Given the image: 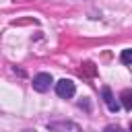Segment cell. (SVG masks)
Segmentation results:
<instances>
[{"instance_id": "3", "label": "cell", "mask_w": 132, "mask_h": 132, "mask_svg": "<svg viewBox=\"0 0 132 132\" xmlns=\"http://www.w3.org/2000/svg\"><path fill=\"white\" fill-rule=\"evenodd\" d=\"M47 128L52 132H82L74 122H52L47 124Z\"/></svg>"}, {"instance_id": "2", "label": "cell", "mask_w": 132, "mask_h": 132, "mask_svg": "<svg viewBox=\"0 0 132 132\" xmlns=\"http://www.w3.org/2000/svg\"><path fill=\"white\" fill-rule=\"evenodd\" d=\"M50 85H52V74H47V72H39V74L33 76V89H35V91L45 93V91L50 89Z\"/></svg>"}, {"instance_id": "1", "label": "cell", "mask_w": 132, "mask_h": 132, "mask_svg": "<svg viewBox=\"0 0 132 132\" xmlns=\"http://www.w3.org/2000/svg\"><path fill=\"white\" fill-rule=\"evenodd\" d=\"M74 91H76V87H74V82H72L70 78H62V80L56 82V93H58V97H62V99H70V97L74 95Z\"/></svg>"}, {"instance_id": "5", "label": "cell", "mask_w": 132, "mask_h": 132, "mask_svg": "<svg viewBox=\"0 0 132 132\" xmlns=\"http://www.w3.org/2000/svg\"><path fill=\"white\" fill-rule=\"evenodd\" d=\"M130 97H132L130 89L122 91V103H124V107H126V109H130V107H132V101H130Z\"/></svg>"}, {"instance_id": "7", "label": "cell", "mask_w": 132, "mask_h": 132, "mask_svg": "<svg viewBox=\"0 0 132 132\" xmlns=\"http://www.w3.org/2000/svg\"><path fill=\"white\" fill-rule=\"evenodd\" d=\"M105 132H124V128H120V126H107Z\"/></svg>"}, {"instance_id": "4", "label": "cell", "mask_w": 132, "mask_h": 132, "mask_svg": "<svg viewBox=\"0 0 132 132\" xmlns=\"http://www.w3.org/2000/svg\"><path fill=\"white\" fill-rule=\"evenodd\" d=\"M101 93H103V101H105L107 109H109V111H118V109H120V103H118L116 97L111 95V89H109V87H103Z\"/></svg>"}, {"instance_id": "6", "label": "cell", "mask_w": 132, "mask_h": 132, "mask_svg": "<svg viewBox=\"0 0 132 132\" xmlns=\"http://www.w3.org/2000/svg\"><path fill=\"white\" fill-rule=\"evenodd\" d=\"M122 62L126 66H130V62H132V50H124L122 52Z\"/></svg>"}]
</instances>
